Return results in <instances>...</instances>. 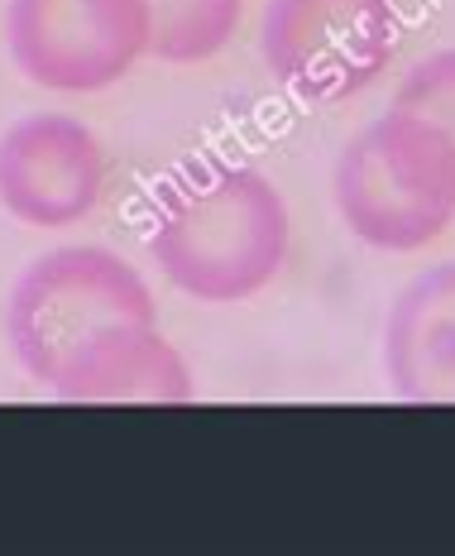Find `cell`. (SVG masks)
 I'll use <instances>...</instances> for the list:
<instances>
[{
  "mask_svg": "<svg viewBox=\"0 0 455 556\" xmlns=\"http://www.w3.org/2000/svg\"><path fill=\"white\" fill-rule=\"evenodd\" d=\"M288 202L260 168L220 164L168 197L149 236L159 274L197 303L230 307L264 293L288 260Z\"/></svg>",
  "mask_w": 455,
  "mask_h": 556,
  "instance_id": "cell-1",
  "label": "cell"
},
{
  "mask_svg": "<svg viewBox=\"0 0 455 556\" xmlns=\"http://www.w3.org/2000/svg\"><path fill=\"white\" fill-rule=\"evenodd\" d=\"M135 327H159V303L144 274L106 245L49 250L10 288L5 341L43 389L91 345Z\"/></svg>",
  "mask_w": 455,
  "mask_h": 556,
  "instance_id": "cell-2",
  "label": "cell"
},
{
  "mask_svg": "<svg viewBox=\"0 0 455 556\" xmlns=\"http://www.w3.org/2000/svg\"><path fill=\"white\" fill-rule=\"evenodd\" d=\"M331 192L355 240L389 254L427 250L455 222V144L393 106L341 149Z\"/></svg>",
  "mask_w": 455,
  "mask_h": 556,
  "instance_id": "cell-3",
  "label": "cell"
},
{
  "mask_svg": "<svg viewBox=\"0 0 455 556\" xmlns=\"http://www.w3.org/2000/svg\"><path fill=\"white\" fill-rule=\"evenodd\" d=\"M399 43L393 0H268L260 53L302 101H350L389 67Z\"/></svg>",
  "mask_w": 455,
  "mask_h": 556,
  "instance_id": "cell-4",
  "label": "cell"
},
{
  "mask_svg": "<svg viewBox=\"0 0 455 556\" xmlns=\"http://www.w3.org/2000/svg\"><path fill=\"white\" fill-rule=\"evenodd\" d=\"M5 43L34 87L106 91L149 53V0H10Z\"/></svg>",
  "mask_w": 455,
  "mask_h": 556,
  "instance_id": "cell-5",
  "label": "cell"
},
{
  "mask_svg": "<svg viewBox=\"0 0 455 556\" xmlns=\"http://www.w3.org/2000/svg\"><path fill=\"white\" fill-rule=\"evenodd\" d=\"M106 192L101 139L77 115L34 111L0 135V206L20 226L67 230L87 222Z\"/></svg>",
  "mask_w": 455,
  "mask_h": 556,
  "instance_id": "cell-6",
  "label": "cell"
},
{
  "mask_svg": "<svg viewBox=\"0 0 455 556\" xmlns=\"http://www.w3.org/2000/svg\"><path fill=\"white\" fill-rule=\"evenodd\" d=\"M383 375L403 403H455V260L417 274L393 298Z\"/></svg>",
  "mask_w": 455,
  "mask_h": 556,
  "instance_id": "cell-7",
  "label": "cell"
},
{
  "mask_svg": "<svg viewBox=\"0 0 455 556\" xmlns=\"http://www.w3.org/2000/svg\"><path fill=\"white\" fill-rule=\"evenodd\" d=\"M63 403H192L197 379L159 327L106 336L49 384Z\"/></svg>",
  "mask_w": 455,
  "mask_h": 556,
  "instance_id": "cell-8",
  "label": "cell"
},
{
  "mask_svg": "<svg viewBox=\"0 0 455 556\" xmlns=\"http://www.w3.org/2000/svg\"><path fill=\"white\" fill-rule=\"evenodd\" d=\"M244 0H149V53L159 63H206L230 43Z\"/></svg>",
  "mask_w": 455,
  "mask_h": 556,
  "instance_id": "cell-9",
  "label": "cell"
},
{
  "mask_svg": "<svg viewBox=\"0 0 455 556\" xmlns=\"http://www.w3.org/2000/svg\"><path fill=\"white\" fill-rule=\"evenodd\" d=\"M393 106L422 115L427 125H437V130L455 144V49H441V53L422 58V63L403 77Z\"/></svg>",
  "mask_w": 455,
  "mask_h": 556,
  "instance_id": "cell-10",
  "label": "cell"
}]
</instances>
